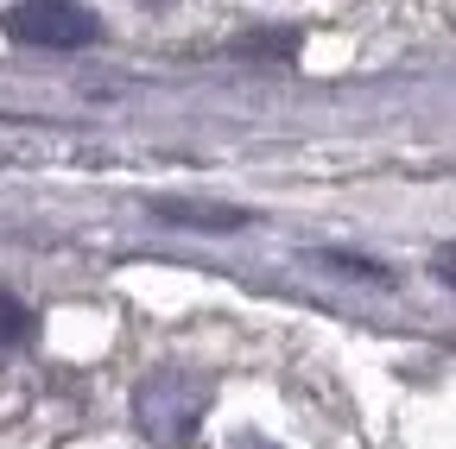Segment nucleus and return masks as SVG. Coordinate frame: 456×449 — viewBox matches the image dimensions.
Returning a JSON list of instances; mask_svg holds the SVG:
<instances>
[{
    "label": "nucleus",
    "instance_id": "obj_1",
    "mask_svg": "<svg viewBox=\"0 0 456 449\" xmlns=\"http://www.w3.org/2000/svg\"><path fill=\"white\" fill-rule=\"evenodd\" d=\"M203 405H209V386H203L197 373H178V367L152 373V380L134 392V418H140V430H146L152 443H184V437L197 430Z\"/></svg>",
    "mask_w": 456,
    "mask_h": 449
},
{
    "label": "nucleus",
    "instance_id": "obj_2",
    "mask_svg": "<svg viewBox=\"0 0 456 449\" xmlns=\"http://www.w3.org/2000/svg\"><path fill=\"white\" fill-rule=\"evenodd\" d=\"M0 26H7V38L38 44V51H83L102 38V20L83 0H20V7H7Z\"/></svg>",
    "mask_w": 456,
    "mask_h": 449
},
{
    "label": "nucleus",
    "instance_id": "obj_3",
    "mask_svg": "<svg viewBox=\"0 0 456 449\" xmlns=\"http://www.w3.org/2000/svg\"><path fill=\"white\" fill-rule=\"evenodd\" d=\"M159 215L171 221H203V229H241V209H203V203H159Z\"/></svg>",
    "mask_w": 456,
    "mask_h": 449
},
{
    "label": "nucleus",
    "instance_id": "obj_4",
    "mask_svg": "<svg viewBox=\"0 0 456 449\" xmlns=\"http://www.w3.org/2000/svg\"><path fill=\"white\" fill-rule=\"evenodd\" d=\"M26 335H32V310L13 292H0V349H20Z\"/></svg>",
    "mask_w": 456,
    "mask_h": 449
},
{
    "label": "nucleus",
    "instance_id": "obj_5",
    "mask_svg": "<svg viewBox=\"0 0 456 449\" xmlns=\"http://www.w3.org/2000/svg\"><path fill=\"white\" fill-rule=\"evenodd\" d=\"M431 272H437V278H444V285H450V292H456V241H450V247H437V253H431Z\"/></svg>",
    "mask_w": 456,
    "mask_h": 449
},
{
    "label": "nucleus",
    "instance_id": "obj_6",
    "mask_svg": "<svg viewBox=\"0 0 456 449\" xmlns=\"http://www.w3.org/2000/svg\"><path fill=\"white\" fill-rule=\"evenodd\" d=\"M159 7H165V0H159Z\"/></svg>",
    "mask_w": 456,
    "mask_h": 449
},
{
    "label": "nucleus",
    "instance_id": "obj_7",
    "mask_svg": "<svg viewBox=\"0 0 456 449\" xmlns=\"http://www.w3.org/2000/svg\"><path fill=\"white\" fill-rule=\"evenodd\" d=\"M260 449H266V443H260Z\"/></svg>",
    "mask_w": 456,
    "mask_h": 449
}]
</instances>
